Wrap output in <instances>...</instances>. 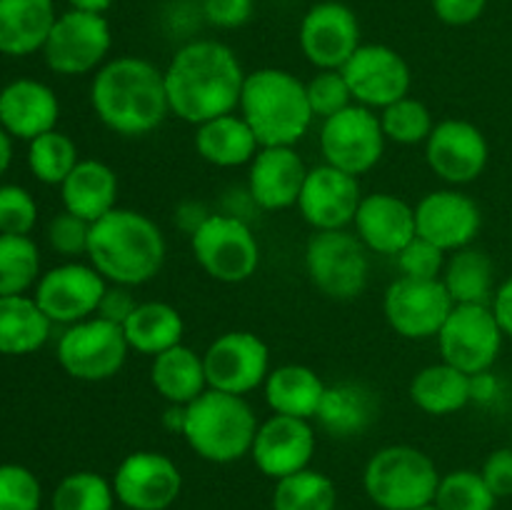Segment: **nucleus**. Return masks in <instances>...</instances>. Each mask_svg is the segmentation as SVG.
<instances>
[{"instance_id":"obj_1","label":"nucleus","mask_w":512,"mask_h":510,"mask_svg":"<svg viewBox=\"0 0 512 510\" xmlns=\"http://www.w3.org/2000/svg\"><path fill=\"white\" fill-rule=\"evenodd\" d=\"M163 73L170 115L190 125L235 113L248 75L235 50L213 38L180 45Z\"/></svg>"},{"instance_id":"obj_2","label":"nucleus","mask_w":512,"mask_h":510,"mask_svg":"<svg viewBox=\"0 0 512 510\" xmlns=\"http://www.w3.org/2000/svg\"><path fill=\"white\" fill-rule=\"evenodd\" d=\"M90 105L100 123L123 138H143L170 115L165 73L148 58H110L90 83Z\"/></svg>"},{"instance_id":"obj_3","label":"nucleus","mask_w":512,"mask_h":510,"mask_svg":"<svg viewBox=\"0 0 512 510\" xmlns=\"http://www.w3.org/2000/svg\"><path fill=\"white\" fill-rule=\"evenodd\" d=\"M168 255V243L150 215L133 208H115L90 225L88 263L108 283L138 285L158 278Z\"/></svg>"},{"instance_id":"obj_4","label":"nucleus","mask_w":512,"mask_h":510,"mask_svg":"<svg viewBox=\"0 0 512 510\" xmlns=\"http://www.w3.org/2000/svg\"><path fill=\"white\" fill-rule=\"evenodd\" d=\"M238 113L250 125L260 148H295L315 120L305 83L283 68H258L245 75Z\"/></svg>"},{"instance_id":"obj_5","label":"nucleus","mask_w":512,"mask_h":510,"mask_svg":"<svg viewBox=\"0 0 512 510\" xmlns=\"http://www.w3.org/2000/svg\"><path fill=\"white\" fill-rule=\"evenodd\" d=\"M260 420L243 395L208 388L185 405L183 438L198 458L228 465L250 455Z\"/></svg>"},{"instance_id":"obj_6","label":"nucleus","mask_w":512,"mask_h":510,"mask_svg":"<svg viewBox=\"0 0 512 510\" xmlns=\"http://www.w3.org/2000/svg\"><path fill=\"white\" fill-rule=\"evenodd\" d=\"M440 478L428 453L415 445H388L368 460L363 485L380 510H418L435 503Z\"/></svg>"},{"instance_id":"obj_7","label":"nucleus","mask_w":512,"mask_h":510,"mask_svg":"<svg viewBox=\"0 0 512 510\" xmlns=\"http://www.w3.org/2000/svg\"><path fill=\"white\" fill-rule=\"evenodd\" d=\"M305 273L330 300H355L370 280V250L355 230H315L305 245Z\"/></svg>"},{"instance_id":"obj_8","label":"nucleus","mask_w":512,"mask_h":510,"mask_svg":"<svg viewBox=\"0 0 512 510\" xmlns=\"http://www.w3.org/2000/svg\"><path fill=\"white\" fill-rule=\"evenodd\" d=\"M195 263L218 283H245L260 265V243L248 220L230 213H210V218L190 235Z\"/></svg>"},{"instance_id":"obj_9","label":"nucleus","mask_w":512,"mask_h":510,"mask_svg":"<svg viewBox=\"0 0 512 510\" xmlns=\"http://www.w3.org/2000/svg\"><path fill=\"white\" fill-rule=\"evenodd\" d=\"M113 48V28L105 15L65 10L55 18L53 30L43 45V58L53 73L75 75L98 73L108 63Z\"/></svg>"},{"instance_id":"obj_10","label":"nucleus","mask_w":512,"mask_h":510,"mask_svg":"<svg viewBox=\"0 0 512 510\" xmlns=\"http://www.w3.org/2000/svg\"><path fill=\"white\" fill-rule=\"evenodd\" d=\"M130 345L120 325L93 318L68 325L58 340V363L70 378L83 383H103L115 378L128 360Z\"/></svg>"},{"instance_id":"obj_11","label":"nucleus","mask_w":512,"mask_h":510,"mask_svg":"<svg viewBox=\"0 0 512 510\" xmlns=\"http://www.w3.org/2000/svg\"><path fill=\"white\" fill-rule=\"evenodd\" d=\"M385 143L388 140L380 125V115L358 103L325 118L318 133L323 163L355 178L370 173L380 163Z\"/></svg>"},{"instance_id":"obj_12","label":"nucleus","mask_w":512,"mask_h":510,"mask_svg":"<svg viewBox=\"0 0 512 510\" xmlns=\"http://www.w3.org/2000/svg\"><path fill=\"white\" fill-rule=\"evenodd\" d=\"M435 340L445 363L478 375L493 368L505 335L490 305H455Z\"/></svg>"},{"instance_id":"obj_13","label":"nucleus","mask_w":512,"mask_h":510,"mask_svg":"<svg viewBox=\"0 0 512 510\" xmlns=\"http://www.w3.org/2000/svg\"><path fill=\"white\" fill-rule=\"evenodd\" d=\"M208 388L230 395H250L263 388L270 375V348L250 330H228L203 353Z\"/></svg>"},{"instance_id":"obj_14","label":"nucleus","mask_w":512,"mask_h":510,"mask_svg":"<svg viewBox=\"0 0 512 510\" xmlns=\"http://www.w3.org/2000/svg\"><path fill=\"white\" fill-rule=\"evenodd\" d=\"M298 43L315 70H340L363 45L358 15L340 0H320L305 10Z\"/></svg>"},{"instance_id":"obj_15","label":"nucleus","mask_w":512,"mask_h":510,"mask_svg":"<svg viewBox=\"0 0 512 510\" xmlns=\"http://www.w3.org/2000/svg\"><path fill=\"white\" fill-rule=\"evenodd\" d=\"M455 308L443 280L395 278L383 295V313L390 328L405 340L438 338Z\"/></svg>"},{"instance_id":"obj_16","label":"nucleus","mask_w":512,"mask_h":510,"mask_svg":"<svg viewBox=\"0 0 512 510\" xmlns=\"http://www.w3.org/2000/svg\"><path fill=\"white\" fill-rule=\"evenodd\" d=\"M488 160V138L470 120H438L430 138L425 140V163L450 188L475 183L488 168Z\"/></svg>"},{"instance_id":"obj_17","label":"nucleus","mask_w":512,"mask_h":510,"mask_svg":"<svg viewBox=\"0 0 512 510\" xmlns=\"http://www.w3.org/2000/svg\"><path fill=\"white\" fill-rule=\"evenodd\" d=\"M108 280L90 263L68 260L43 273L35 283V303L40 305L50 323L75 325L98 313Z\"/></svg>"},{"instance_id":"obj_18","label":"nucleus","mask_w":512,"mask_h":510,"mask_svg":"<svg viewBox=\"0 0 512 510\" xmlns=\"http://www.w3.org/2000/svg\"><path fill=\"white\" fill-rule=\"evenodd\" d=\"M353 103L380 113L395 100L410 95L413 73L403 55L383 43H363L343 65Z\"/></svg>"},{"instance_id":"obj_19","label":"nucleus","mask_w":512,"mask_h":510,"mask_svg":"<svg viewBox=\"0 0 512 510\" xmlns=\"http://www.w3.org/2000/svg\"><path fill=\"white\" fill-rule=\"evenodd\" d=\"M115 500L128 510H168L183 490V473L170 455L135 450L113 473Z\"/></svg>"},{"instance_id":"obj_20","label":"nucleus","mask_w":512,"mask_h":510,"mask_svg":"<svg viewBox=\"0 0 512 510\" xmlns=\"http://www.w3.org/2000/svg\"><path fill=\"white\" fill-rule=\"evenodd\" d=\"M415 225L420 238L450 255L475 243L483 228V213L468 193L448 185L430 190L415 203Z\"/></svg>"},{"instance_id":"obj_21","label":"nucleus","mask_w":512,"mask_h":510,"mask_svg":"<svg viewBox=\"0 0 512 510\" xmlns=\"http://www.w3.org/2000/svg\"><path fill=\"white\" fill-rule=\"evenodd\" d=\"M363 200L360 178L320 163L308 168L295 208L313 230H343L353 225Z\"/></svg>"},{"instance_id":"obj_22","label":"nucleus","mask_w":512,"mask_h":510,"mask_svg":"<svg viewBox=\"0 0 512 510\" xmlns=\"http://www.w3.org/2000/svg\"><path fill=\"white\" fill-rule=\"evenodd\" d=\"M315 448H318V435H315L313 420L273 413L260 423L250 458L260 473L280 480L310 468Z\"/></svg>"},{"instance_id":"obj_23","label":"nucleus","mask_w":512,"mask_h":510,"mask_svg":"<svg viewBox=\"0 0 512 510\" xmlns=\"http://www.w3.org/2000/svg\"><path fill=\"white\" fill-rule=\"evenodd\" d=\"M308 165L290 145L260 148L248 165L250 203L260 210H288L298 205Z\"/></svg>"},{"instance_id":"obj_24","label":"nucleus","mask_w":512,"mask_h":510,"mask_svg":"<svg viewBox=\"0 0 512 510\" xmlns=\"http://www.w3.org/2000/svg\"><path fill=\"white\" fill-rule=\"evenodd\" d=\"M353 228L370 253L395 258L418 235L415 205L393 193L363 195Z\"/></svg>"},{"instance_id":"obj_25","label":"nucleus","mask_w":512,"mask_h":510,"mask_svg":"<svg viewBox=\"0 0 512 510\" xmlns=\"http://www.w3.org/2000/svg\"><path fill=\"white\" fill-rule=\"evenodd\" d=\"M60 100L50 85L33 78H18L0 90V128L18 140H35L55 130Z\"/></svg>"},{"instance_id":"obj_26","label":"nucleus","mask_w":512,"mask_h":510,"mask_svg":"<svg viewBox=\"0 0 512 510\" xmlns=\"http://www.w3.org/2000/svg\"><path fill=\"white\" fill-rule=\"evenodd\" d=\"M118 193L120 183L115 170L95 158H80L73 173L60 185L63 210L88 220V223H95L110 210L118 208Z\"/></svg>"},{"instance_id":"obj_27","label":"nucleus","mask_w":512,"mask_h":510,"mask_svg":"<svg viewBox=\"0 0 512 510\" xmlns=\"http://www.w3.org/2000/svg\"><path fill=\"white\" fill-rule=\"evenodd\" d=\"M55 18L53 0H0V53L23 58L43 50Z\"/></svg>"},{"instance_id":"obj_28","label":"nucleus","mask_w":512,"mask_h":510,"mask_svg":"<svg viewBox=\"0 0 512 510\" xmlns=\"http://www.w3.org/2000/svg\"><path fill=\"white\" fill-rule=\"evenodd\" d=\"M193 143L195 153L205 163L215 165V168H240V165H250V160L260 150L258 138H255V133L250 130V125L245 123L238 110L195 125Z\"/></svg>"},{"instance_id":"obj_29","label":"nucleus","mask_w":512,"mask_h":510,"mask_svg":"<svg viewBox=\"0 0 512 510\" xmlns=\"http://www.w3.org/2000/svg\"><path fill=\"white\" fill-rule=\"evenodd\" d=\"M328 385L308 365L285 363L270 370L263 385L265 403L275 415L315 420Z\"/></svg>"},{"instance_id":"obj_30","label":"nucleus","mask_w":512,"mask_h":510,"mask_svg":"<svg viewBox=\"0 0 512 510\" xmlns=\"http://www.w3.org/2000/svg\"><path fill=\"white\" fill-rule=\"evenodd\" d=\"M150 383L168 405H190L208 390L203 353L180 343L155 355L150 363Z\"/></svg>"},{"instance_id":"obj_31","label":"nucleus","mask_w":512,"mask_h":510,"mask_svg":"<svg viewBox=\"0 0 512 510\" xmlns=\"http://www.w3.org/2000/svg\"><path fill=\"white\" fill-rule=\"evenodd\" d=\"M378 415L375 393L363 383H335L325 388L315 420L333 438H355L373 425Z\"/></svg>"},{"instance_id":"obj_32","label":"nucleus","mask_w":512,"mask_h":510,"mask_svg":"<svg viewBox=\"0 0 512 510\" xmlns=\"http://www.w3.org/2000/svg\"><path fill=\"white\" fill-rule=\"evenodd\" d=\"M410 400L425 415H453L473 403V390H470V375L453 368L450 363L425 365L423 370L413 375L408 388Z\"/></svg>"},{"instance_id":"obj_33","label":"nucleus","mask_w":512,"mask_h":510,"mask_svg":"<svg viewBox=\"0 0 512 510\" xmlns=\"http://www.w3.org/2000/svg\"><path fill=\"white\" fill-rule=\"evenodd\" d=\"M123 333L130 350L155 358L183 343L185 323L175 305L163 303V300H145V303H138L133 315L125 320Z\"/></svg>"},{"instance_id":"obj_34","label":"nucleus","mask_w":512,"mask_h":510,"mask_svg":"<svg viewBox=\"0 0 512 510\" xmlns=\"http://www.w3.org/2000/svg\"><path fill=\"white\" fill-rule=\"evenodd\" d=\"M48 315L28 295H0V353L30 355L48 343Z\"/></svg>"},{"instance_id":"obj_35","label":"nucleus","mask_w":512,"mask_h":510,"mask_svg":"<svg viewBox=\"0 0 512 510\" xmlns=\"http://www.w3.org/2000/svg\"><path fill=\"white\" fill-rule=\"evenodd\" d=\"M440 280L455 305H490L495 293V265L485 250L468 245L448 255Z\"/></svg>"},{"instance_id":"obj_36","label":"nucleus","mask_w":512,"mask_h":510,"mask_svg":"<svg viewBox=\"0 0 512 510\" xmlns=\"http://www.w3.org/2000/svg\"><path fill=\"white\" fill-rule=\"evenodd\" d=\"M338 490L325 473L300 470L288 478L275 480L273 510H335Z\"/></svg>"},{"instance_id":"obj_37","label":"nucleus","mask_w":512,"mask_h":510,"mask_svg":"<svg viewBox=\"0 0 512 510\" xmlns=\"http://www.w3.org/2000/svg\"><path fill=\"white\" fill-rule=\"evenodd\" d=\"M80 163L78 145L73 138L60 133L58 128L38 135L28 143V168L35 180L45 185H63V180L73 173Z\"/></svg>"},{"instance_id":"obj_38","label":"nucleus","mask_w":512,"mask_h":510,"mask_svg":"<svg viewBox=\"0 0 512 510\" xmlns=\"http://www.w3.org/2000/svg\"><path fill=\"white\" fill-rule=\"evenodd\" d=\"M38 278V245L28 235H0V295H25Z\"/></svg>"},{"instance_id":"obj_39","label":"nucleus","mask_w":512,"mask_h":510,"mask_svg":"<svg viewBox=\"0 0 512 510\" xmlns=\"http://www.w3.org/2000/svg\"><path fill=\"white\" fill-rule=\"evenodd\" d=\"M113 505V480L103 478L93 470H78V473L65 475L50 500L53 510H113Z\"/></svg>"},{"instance_id":"obj_40","label":"nucleus","mask_w":512,"mask_h":510,"mask_svg":"<svg viewBox=\"0 0 512 510\" xmlns=\"http://www.w3.org/2000/svg\"><path fill=\"white\" fill-rule=\"evenodd\" d=\"M380 125L388 143L398 145H425L435 128L433 113L423 100L405 95V98L395 100L393 105L380 110Z\"/></svg>"},{"instance_id":"obj_41","label":"nucleus","mask_w":512,"mask_h":510,"mask_svg":"<svg viewBox=\"0 0 512 510\" xmlns=\"http://www.w3.org/2000/svg\"><path fill=\"white\" fill-rule=\"evenodd\" d=\"M498 498L480 470H453L443 475L435 493V505L440 510H495Z\"/></svg>"},{"instance_id":"obj_42","label":"nucleus","mask_w":512,"mask_h":510,"mask_svg":"<svg viewBox=\"0 0 512 510\" xmlns=\"http://www.w3.org/2000/svg\"><path fill=\"white\" fill-rule=\"evenodd\" d=\"M43 488L33 470L18 463L0 465V510H40Z\"/></svg>"},{"instance_id":"obj_43","label":"nucleus","mask_w":512,"mask_h":510,"mask_svg":"<svg viewBox=\"0 0 512 510\" xmlns=\"http://www.w3.org/2000/svg\"><path fill=\"white\" fill-rule=\"evenodd\" d=\"M305 90H308L313 115L320 120L353 105V93H350L343 70H315L313 78L305 83Z\"/></svg>"},{"instance_id":"obj_44","label":"nucleus","mask_w":512,"mask_h":510,"mask_svg":"<svg viewBox=\"0 0 512 510\" xmlns=\"http://www.w3.org/2000/svg\"><path fill=\"white\" fill-rule=\"evenodd\" d=\"M38 223V203L20 185H0V235H30Z\"/></svg>"},{"instance_id":"obj_45","label":"nucleus","mask_w":512,"mask_h":510,"mask_svg":"<svg viewBox=\"0 0 512 510\" xmlns=\"http://www.w3.org/2000/svg\"><path fill=\"white\" fill-rule=\"evenodd\" d=\"M445 260H448V253H443L438 245L420 238V235H415V238L395 255L400 275L415 280H440Z\"/></svg>"},{"instance_id":"obj_46","label":"nucleus","mask_w":512,"mask_h":510,"mask_svg":"<svg viewBox=\"0 0 512 510\" xmlns=\"http://www.w3.org/2000/svg\"><path fill=\"white\" fill-rule=\"evenodd\" d=\"M90 225L88 220L78 218V215L68 213V210H60L58 215H53V220L48 223V243L63 258H80V255H88V243H90Z\"/></svg>"},{"instance_id":"obj_47","label":"nucleus","mask_w":512,"mask_h":510,"mask_svg":"<svg viewBox=\"0 0 512 510\" xmlns=\"http://www.w3.org/2000/svg\"><path fill=\"white\" fill-rule=\"evenodd\" d=\"M253 13L255 0H203V18L220 30L243 28Z\"/></svg>"},{"instance_id":"obj_48","label":"nucleus","mask_w":512,"mask_h":510,"mask_svg":"<svg viewBox=\"0 0 512 510\" xmlns=\"http://www.w3.org/2000/svg\"><path fill=\"white\" fill-rule=\"evenodd\" d=\"M435 18L450 28H465L483 18L488 0H430Z\"/></svg>"},{"instance_id":"obj_49","label":"nucleus","mask_w":512,"mask_h":510,"mask_svg":"<svg viewBox=\"0 0 512 510\" xmlns=\"http://www.w3.org/2000/svg\"><path fill=\"white\" fill-rule=\"evenodd\" d=\"M480 475L493 490L495 498H510L512 495V445L498 448L485 458Z\"/></svg>"},{"instance_id":"obj_50","label":"nucleus","mask_w":512,"mask_h":510,"mask_svg":"<svg viewBox=\"0 0 512 510\" xmlns=\"http://www.w3.org/2000/svg\"><path fill=\"white\" fill-rule=\"evenodd\" d=\"M135 308H138V298L133 295V288H128V285L108 283L103 300H100L98 305V313L95 315L123 328V323L133 315Z\"/></svg>"},{"instance_id":"obj_51","label":"nucleus","mask_w":512,"mask_h":510,"mask_svg":"<svg viewBox=\"0 0 512 510\" xmlns=\"http://www.w3.org/2000/svg\"><path fill=\"white\" fill-rule=\"evenodd\" d=\"M490 310H493L495 320H498L505 338L512 340V278L503 280V283L495 288L493 300H490Z\"/></svg>"},{"instance_id":"obj_52","label":"nucleus","mask_w":512,"mask_h":510,"mask_svg":"<svg viewBox=\"0 0 512 510\" xmlns=\"http://www.w3.org/2000/svg\"><path fill=\"white\" fill-rule=\"evenodd\" d=\"M208 218H210V210L205 208L203 203H195V200H185V203H180L178 210H175V223H178L180 228H183L185 233H188V238Z\"/></svg>"},{"instance_id":"obj_53","label":"nucleus","mask_w":512,"mask_h":510,"mask_svg":"<svg viewBox=\"0 0 512 510\" xmlns=\"http://www.w3.org/2000/svg\"><path fill=\"white\" fill-rule=\"evenodd\" d=\"M115 0H68L70 10H83V13H95L105 15L113 8Z\"/></svg>"},{"instance_id":"obj_54","label":"nucleus","mask_w":512,"mask_h":510,"mask_svg":"<svg viewBox=\"0 0 512 510\" xmlns=\"http://www.w3.org/2000/svg\"><path fill=\"white\" fill-rule=\"evenodd\" d=\"M163 425L170 430V433L183 435L185 405H168V410H165V415H163Z\"/></svg>"},{"instance_id":"obj_55","label":"nucleus","mask_w":512,"mask_h":510,"mask_svg":"<svg viewBox=\"0 0 512 510\" xmlns=\"http://www.w3.org/2000/svg\"><path fill=\"white\" fill-rule=\"evenodd\" d=\"M10 160H13V143H10V135L0 128V175H5V170L10 168Z\"/></svg>"},{"instance_id":"obj_56","label":"nucleus","mask_w":512,"mask_h":510,"mask_svg":"<svg viewBox=\"0 0 512 510\" xmlns=\"http://www.w3.org/2000/svg\"><path fill=\"white\" fill-rule=\"evenodd\" d=\"M418 510H440V508L435 503H428V505H423V508H418Z\"/></svg>"},{"instance_id":"obj_57","label":"nucleus","mask_w":512,"mask_h":510,"mask_svg":"<svg viewBox=\"0 0 512 510\" xmlns=\"http://www.w3.org/2000/svg\"><path fill=\"white\" fill-rule=\"evenodd\" d=\"M510 445H512V443H510Z\"/></svg>"}]
</instances>
